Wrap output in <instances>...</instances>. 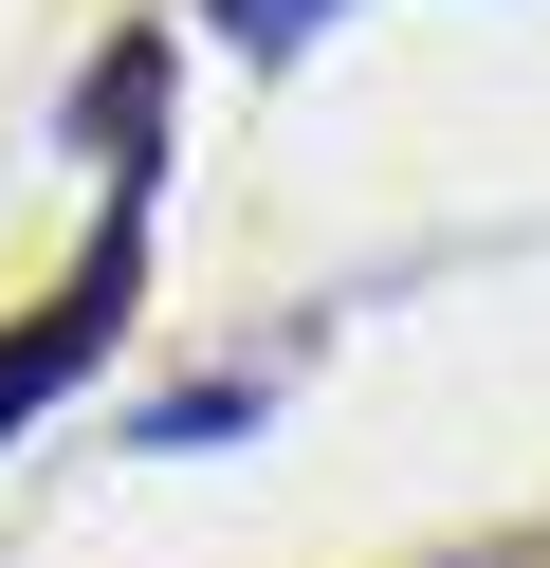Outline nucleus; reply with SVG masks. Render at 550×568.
I'll list each match as a JSON object with an SVG mask.
<instances>
[{
    "label": "nucleus",
    "instance_id": "nucleus-1",
    "mask_svg": "<svg viewBox=\"0 0 550 568\" xmlns=\"http://www.w3.org/2000/svg\"><path fill=\"white\" fill-rule=\"evenodd\" d=\"M110 294H129V221H110V257L73 275V294L37 312V331H0V422H37V404H56V385H73V367L110 348Z\"/></svg>",
    "mask_w": 550,
    "mask_h": 568
},
{
    "label": "nucleus",
    "instance_id": "nucleus-2",
    "mask_svg": "<svg viewBox=\"0 0 550 568\" xmlns=\"http://www.w3.org/2000/svg\"><path fill=\"white\" fill-rule=\"evenodd\" d=\"M202 19H220V38H257V55H276V38H312V19H349V0H202Z\"/></svg>",
    "mask_w": 550,
    "mask_h": 568
}]
</instances>
